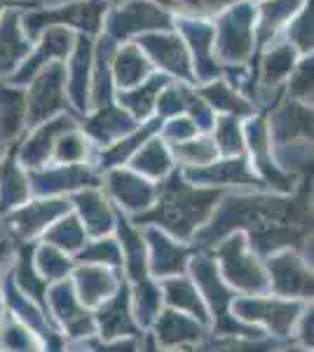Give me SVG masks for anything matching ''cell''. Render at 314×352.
<instances>
[{
    "label": "cell",
    "instance_id": "6da1fadb",
    "mask_svg": "<svg viewBox=\"0 0 314 352\" xmlns=\"http://www.w3.org/2000/svg\"><path fill=\"white\" fill-rule=\"evenodd\" d=\"M223 190L202 188L188 184L181 169H171L167 179L157 184V197L148 212L134 217L136 226H153L181 242H192V237L207 226Z\"/></svg>",
    "mask_w": 314,
    "mask_h": 352
},
{
    "label": "cell",
    "instance_id": "7a4b0ae2",
    "mask_svg": "<svg viewBox=\"0 0 314 352\" xmlns=\"http://www.w3.org/2000/svg\"><path fill=\"white\" fill-rule=\"evenodd\" d=\"M214 261L218 265L221 277L237 296H262L270 294L267 289L265 263L254 249L249 247L242 232L223 237L214 247Z\"/></svg>",
    "mask_w": 314,
    "mask_h": 352
},
{
    "label": "cell",
    "instance_id": "3957f363",
    "mask_svg": "<svg viewBox=\"0 0 314 352\" xmlns=\"http://www.w3.org/2000/svg\"><path fill=\"white\" fill-rule=\"evenodd\" d=\"M310 300H291L279 298L272 294L262 296H235L230 305V315L239 320L242 324L254 327L267 336L289 338L298 324L302 310L307 308Z\"/></svg>",
    "mask_w": 314,
    "mask_h": 352
},
{
    "label": "cell",
    "instance_id": "277c9868",
    "mask_svg": "<svg viewBox=\"0 0 314 352\" xmlns=\"http://www.w3.org/2000/svg\"><path fill=\"white\" fill-rule=\"evenodd\" d=\"M108 3L106 0H82V3H68L61 8L47 10V12H31L21 16V24H24V33H28V41L31 38H40V33L47 28H66L76 26L78 31H82L85 36L94 38L96 33H101L106 19Z\"/></svg>",
    "mask_w": 314,
    "mask_h": 352
},
{
    "label": "cell",
    "instance_id": "5b68a950",
    "mask_svg": "<svg viewBox=\"0 0 314 352\" xmlns=\"http://www.w3.org/2000/svg\"><path fill=\"white\" fill-rule=\"evenodd\" d=\"M272 296L291 300L312 298V268L298 249H282L262 258Z\"/></svg>",
    "mask_w": 314,
    "mask_h": 352
},
{
    "label": "cell",
    "instance_id": "8992f818",
    "mask_svg": "<svg viewBox=\"0 0 314 352\" xmlns=\"http://www.w3.org/2000/svg\"><path fill=\"white\" fill-rule=\"evenodd\" d=\"M66 109V66L61 61L45 66L43 71L28 82L26 92V127L33 129L38 124L61 116Z\"/></svg>",
    "mask_w": 314,
    "mask_h": 352
},
{
    "label": "cell",
    "instance_id": "52a82bcc",
    "mask_svg": "<svg viewBox=\"0 0 314 352\" xmlns=\"http://www.w3.org/2000/svg\"><path fill=\"white\" fill-rule=\"evenodd\" d=\"M256 26V10L251 3H235L227 8L225 14L218 16L214 33V47H218V56L225 61H247L251 50L256 45L254 36Z\"/></svg>",
    "mask_w": 314,
    "mask_h": 352
},
{
    "label": "cell",
    "instance_id": "ba28073f",
    "mask_svg": "<svg viewBox=\"0 0 314 352\" xmlns=\"http://www.w3.org/2000/svg\"><path fill=\"white\" fill-rule=\"evenodd\" d=\"M28 188L38 197H64L82 188H96L101 181L94 164H45L28 169Z\"/></svg>",
    "mask_w": 314,
    "mask_h": 352
},
{
    "label": "cell",
    "instance_id": "9c48e42d",
    "mask_svg": "<svg viewBox=\"0 0 314 352\" xmlns=\"http://www.w3.org/2000/svg\"><path fill=\"white\" fill-rule=\"evenodd\" d=\"M104 24L106 36L113 43L127 41L131 36H146V33L171 31L174 28V21L167 14V10L157 8L150 0H129L113 14H108Z\"/></svg>",
    "mask_w": 314,
    "mask_h": 352
},
{
    "label": "cell",
    "instance_id": "30bf717a",
    "mask_svg": "<svg viewBox=\"0 0 314 352\" xmlns=\"http://www.w3.org/2000/svg\"><path fill=\"white\" fill-rule=\"evenodd\" d=\"M45 310L52 315L59 331H64L71 340H87L96 333L92 310H87L78 300L71 277L47 287V292H45Z\"/></svg>",
    "mask_w": 314,
    "mask_h": 352
},
{
    "label": "cell",
    "instance_id": "8fae6325",
    "mask_svg": "<svg viewBox=\"0 0 314 352\" xmlns=\"http://www.w3.org/2000/svg\"><path fill=\"white\" fill-rule=\"evenodd\" d=\"M68 212H71V202L66 197H36L5 214L3 221L8 237L12 235L16 240L28 242L33 237H43V232Z\"/></svg>",
    "mask_w": 314,
    "mask_h": 352
},
{
    "label": "cell",
    "instance_id": "7c38bea8",
    "mask_svg": "<svg viewBox=\"0 0 314 352\" xmlns=\"http://www.w3.org/2000/svg\"><path fill=\"white\" fill-rule=\"evenodd\" d=\"M144 240L148 254V275L153 280L162 282L167 277L186 275L190 258L195 256L190 244L176 240V237L167 235L159 228H153V226H144Z\"/></svg>",
    "mask_w": 314,
    "mask_h": 352
},
{
    "label": "cell",
    "instance_id": "4fadbf2b",
    "mask_svg": "<svg viewBox=\"0 0 314 352\" xmlns=\"http://www.w3.org/2000/svg\"><path fill=\"white\" fill-rule=\"evenodd\" d=\"M209 327L176 310H162L153 324L157 348L162 352H190L207 340Z\"/></svg>",
    "mask_w": 314,
    "mask_h": 352
},
{
    "label": "cell",
    "instance_id": "5bb4252c",
    "mask_svg": "<svg viewBox=\"0 0 314 352\" xmlns=\"http://www.w3.org/2000/svg\"><path fill=\"white\" fill-rule=\"evenodd\" d=\"M106 188L117 207L124 214H129L131 219L148 212L155 204L157 197V184H153V181L144 179V176L131 172V169H122V167L108 169Z\"/></svg>",
    "mask_w": 314,
    "mask_h": 352
},
{
    "label": "cell",
    "instance_id": "9a60e30c",
    "mask_svg": "<svg viewBox=\"0 0 314 352\" xmlns=\"http://www.w3.org/2000/svg\"><path fill=\"white\" fill-rule=\"evenodd\" d=\"M183 179L202 188H223V186H242V188H265L262 181L254 174L249 160L244 155L216 160L199 169H181Z\"/></svg>",
    "mask_w": 314,
    "mask_h": 352
},
{
    "label": "cell",
    "instance_id": "2e32d148",
    "mask_svg": "<svg viewBox=\"0 0 314 352\" xmlns=\"http://www.w3.org/2000/svg\"><path fill=\"white\" fill-rule=\"evenodd\" d=\"M94 327L101 340H115V338H139L141 329L131 312V296H129V282L122 280L117 292L113 294L106 303H101L94 312Z\"/></svg>",
    "mask_w": 314,
    "mask_h": 352
},
{
    "label": "cell",
    "instance_id": "e0dca14e",
    "mask_svg": "<svg viewBox=\"0 0 314 352\" xmlns=\"http://www.w3.org/2000/svg\"><path fill=\"white\" fill-rule=\"evenodd\" d=\"M139 47L146 50L148 59H153L159 68L176 76L186 82H195L192 76V64H190V52H188V45L181 41L176 33L171 31H157V33H146L139 38Z\"/></svg>",
    "mask_w": 314,
    "mask_h": 352
},
{
    "label": "cell",
    "instance_id": "ac0fdd59",
    "mask_svg": "<svg viewBox=\"0 0 314 352\" xmlns=\"http://www.w3.org/2000/svg\"><path fill=\"white\" fill-rule=\"evenodd\" d=\"M73 43H76V38L66 28H47V31H43L38 47L31 50L26 59L21 61V66L16 68V73L10 76V85H14V87L16 85H28L45 66L54 64V61H64L71 54Z\"/></svg>",
    "mask_w": 314,
    "mask_h": 352
},
{
    "label": "cell",
    "instance_id": "d6986e66",
    "mask_svg": "<svg viewBox=\"0 0 314 352\" xmlns=\"http://www.w3.org/2000/svg\"><path fill=\"white\" fill-rule=\"evenodd\" d=\"M71 129H76V122L66 113L38 124V127H33V132L28 134L24 144L16 146V160H19V164L26 172L28 169L45 167V164H49V160H52V151L54 144L59 141V136L71 132Z\"/></svg>",
    "mask_w": 314,
    "mask_h": 352
},
{
    "label": "cell",
    "instance_id": "ffe728a7",
    "mask_svg": "<svg viewBox=\"0 0 314 352\" xmlns=\"http://www.w3.org/2000/svg\"><path fill=\"white\" fill-rule=\"evenodd\" d=\"M71 209L80 219L87 237H106L115 232L117 212L99 188H82L73 192Z\"/></svg>",
    "mask_w": 314,
    "mask_h": 352
},
{
    "label": "cell",
    "instance_id": "44dd1931",
    "mask_svg": "<svg viewBox=\"0 0 314 352\" xmlns=\"http://www.w3.org/2000/svg\"><path fill=\"white\" fill-rule=\"evenodd\" d=\"M71 285L80 303L87 310H96L117 292L122 280L117 277V270L104 268V265L76 263L71 272Z\"/></svg>",
    "mask_w": 314,
    "mask_h": 352
},
{
    "label": "cell",
    "instance_id": "7402d4cb",
    "mask_svg": "<svg viewBox=\"0 0 314 352\" xmlns=\"http://www.w3.org/2000/svg\"><path fill=\"white\" fill-rule=\"evenodd\" d=\"M176 28H181L186 36L188 45H190L192 54H195V82H214L221 76V66L216 64L214 54V26L207 24L204 19H190V16H181L174 24Z\"/></svg>",
    "mask_w": 314,
    "mask_h": 352
},
{
    "label": "cell",
    "instance_id": "603a6c76",
    "mask_svg": "<svg viewBox=\"0 0 314 352\" xmlns=\"http://www.w3.org/2000/svg\"><path fill=\"white\" fill-rule=\"evenodd\" d=\"M139 127V122L129 116L124 109H120L115 104H108L96 109L92 116L87 118L82 127V134L87 136L89 141H94L96 146H113L115 141L124 139L127 134H131Z\"/></svg>",
    "mask_w": 314,
    "mask_h": 352
},
{
    "label": "cell",
    "instance_id": "cb8c5ba5",
    "mask_svg": "<svg viewBox=\"0 0 314 352\" xmlns=\"http://www.w3.org/2000/svg\"><path fill=\"white\" fill-rule=\"evenodd\" d=\"M71 66L66 68V82L71 104L76 106L78 116L89 111V76H92V38L80 33L76 38V50L71 52Z\"/></svg>",
    "mask_w": 314,
    "mask_h": 352
},
{
    "label": "cell",
    "instance_id": "d4e9b609",
    "mask_svg": "<svg viewBox=\"0 0 314 352\" xmlns=\"http://www.w3.org/2000/svg\"><path fill=\"white\" fill-rule=\"evenodd\" d=\"M159 292H162V303L169 310L183 312V315L192 317V320L202 322L204 327H211L209 310L204 305L202 296H199L195 282L190 280V275H176L167 277V280L159 282Z\"/></svg>",
    "mask_w": 314,
    "mask_h": 352
},
{
    "label": "cell",
    "instance_id": "484cf974",
    "mask_svg": "<svg viewBox=\"0 0 314 352\" xmlns=\"http://www.w3.org/2000/svg\"><path fill=\"white\" fill-rule=\"evenodd\" d=\"M267 132H270V141L279 146L295 139H312V109L300 101L287 99L275 109L272 127H267Z\"/></svg>",
    "mask_w": 314,
    "mask_h": 352
},
{
    "label": "cell",
    "instance_id": "4316f807",
    "mask_svg": "<svg viewBox=\"0 0 314 352\" xmlns=\"http://www.w3.org/2000/svg\"><path fill=\"white\" fill-rule=\"evenodd\" d=\"M31 52V41L21 31V14L10 10L0 16V76H12Z\"/></svg>",
    "mask_w": 314,
    "mask_h": 352
},
{
    "label": "cell",
    "instance_id": "83f0119b",
    "mask_svg": "<svg viewBox=\"0 0 314 352\" xmlns=\"http://www.w3.org/2000/svg\"><path fill=\"white\" fill-rule=\"evenodd\" d=\"M31 197L26 169L16 160V146L0 157V217L21 207Z\"/></svg>",
    "mask_w": 314,
    "mask_h": 352
},
{
    "label": "cell",
    "instance_id": "f1b7e54d",
    "mask_svg": "<svg viewBox=\"0 0 314 352\" xmlns=\"http://www.w3.org/2000/svg\"><path fill=\"white\" fill-rule=\"evenodd\" d=\"M111 76H113V87L117 92H124V89H134L141 82H146L153 76V64L141 52L139 45H124V47H120L113 54Z\"/></svg>",
    "mask_w": 314,
    "mask_h": 352
},
{
    "label": "cell",
    "instance_id": "f546056e",
    "mask_svg": "<svg viewBox=\"0 0 314 352\" xmlns=\"http://www.w3.org/2000/svg\"><path fill=\"white\" fill-rule=\"evenodd\" d=\"M129 169L139 176H144V179L153 181V184L167 179L171 174V169H174V157H171L169 144L159 139V136L148 139L146 144L131 155Z\"/></svg>",
    "mask_w": 314,
    "mask_h": 352
},
{
    "label": "cell",
    "instance_id": "4dcf8cb0",
    "mask_svg": "<svg viewBox=\"0 0 314 352\" xmlns=\"http://www.w3.org/2000/svg\"><path fill=\"white\" fill-rule=\"evenodd\" d=\"M162 124H164L162 118H153V120H150V122H146L144 127L139 124V127H136L131 134L124 136V139H120V141H115L113 146H108L106 151H101L96 164H99L101 169H115V167H122L124 162H129V160H131V155H134V153L139 151L148 139L157 136V132L162 129Z\"/></svg>",
    "mask_w": 314,
    "mask_h": 352
},
{
    "label": "cell",
    "instance_id": "1f68e13d",
    "mask_svg": "<svg viewBox=\"0 0 314 352\" xmlns=\"http://www.w3.org/2000/svg\"><path fill=\"white\" fill-rule=\"evenodd\" d=\"M167 85H169L167 76H157V73H153L146 82L139 85V87L117 92V101L122 104V109L127 111L136 122H141L153 113L159 92H162Z\"/></svg>",
    "mask_w": 314,
    "mask_h": 352
},
{
    "label": "cell",
    "instance_id": "d6a6232c",
    "mask_svg": "<svg viewBox=\"0 0 314 352\" xmlns=\"http://www.w3.org/2000/svg\"><path fill=\"white\" fill-rule=\"evenodd\" d=\"M26 127V92L0 82V141H12Z\"/></svg>",
    "mask_w": 314,
    "mask_h": 352
},
{
    "label": "cell",
    "instance_id": "836d02e7",
    "mask_svg": "<svg viewBox=\"0 0 314 352\" xmlns=\"http://www.w3.org/2000/svg\"><path fill=\"white\" fill-rule=\"evenodd\" d=\"M129 296H131V312L139 329H150L155 324L157 315L162 312V292H159V282L153 277H146L141 282L129 285Z\"/></svg>",
    "mask_w": 314,
    "mask_h": 352
},
{
    "label": "cell",
    "instance_id": "e575fe53",
    "mask_svg": "<svg viewBox=\"0 0 314 352\" xmlns=\"http://www.w3.org/2000/svg\"><path fill=\"white\" fill-rule=\"evenodd\" d=\"M199 96H202L204 104H207L211 111H218L223 116H235V118L254 116V104L244 99L232 85H227L223 80L207 82L199 89Z\"/></svg>",
    "mask_w": 314,
    "mask_h": 352
},
{
    "label": "cell",
    "instance_id": "d590c367",
    "mask_svg": "<svg viewBox=\"0 0 314 352\" xmlns=\"http://www.w3.org/2000/svg\"><path fill=\"white\" fill-rule=\"evenodd\" d=\"M87 232H85L80 219L73 214V209L68 214H64L61 219H56L47 230L43 232V242L52 244L59 252L68 254V256H76L80 249L87 244Z\"/></svg>",
    "mask_w": 314,
    "mask_h": 352
},
{
    "label": "cell",
    "instance_id": "8d00e7d4",
    "mask_svg": "<svg viewBox=\"0 0 314 352\" xmlns=\"http://www.w3.org/2000/svg\"><path fill=\"white\" fill-rule=\"evenodd\" d=\"M295 59H298V50L291 43H279L272 50H267L265 56H262L260 64V85L265 89L277 87L279 82H284L291 76L295 66Z\"/></svg>",
    "mask_w": 314,
    "mask_h": 352
},
{
    "label": "cell",
    "instance_id": "74e56055",
    "mask_svg": "<svg viewBox=\"0 0 314 352\" xmlns=\"http://www.w3.org/2000/svg\"><path fill=\"white\" fill-rule=\"evenodd\" d=\"M33 268H36V272L47 285H54V282L71 277L73 268H76V261H73V256L52 247V244L43 242L38 247H33Z\"/></svg>",
    "mask_w": 314,
    "mask_h": 352
},
{
    "label": "cell",
    "instance_id": "f35d334b",
    "mask_svg": "<svg viewBox=\"0 0 314 352\" xmlns=\"http://www.w3.org/2000/svg\"><path fill=\"white\" fill-rule=\"evenodd\" d=\"M169 151L174 162L181 164V169H199L218 160V148L207 134H197L195 139L183 141V144H171Z\"/></svg>",
    "mask_w": 314,
    "mask_h": 352
},
{
    "label": "cell",
    "instance_id": "ab89813d",
    "mask_svg": "<svg viewBox=\"0 0 314 352\" xmlns=\"http://www.w3.org/2000/svg\"><path fill=\"white\" fill-rule=\"evenodd\" d=\"M76 263H87V265H104V268L120 270L122 268V252L115 235L106 237H89L87 244L73 256Z\"/></svg>",
    "mask_w": 314,
    "mask_h": 352
},
{
    "label": "cell",
    "instance_id": "60d3db41",
    "mask_svg": "<svg viewBox=\"0 0 314 352\" xmlns=\"http://www.w3.org/2000/svg\"><path fill=\"white\" fill-rule=\"evenodd\" d=\"M0 352H45L43 343L16 317H0Z\"/></svg>",
    "mask_w": 314,
    "mask_h": 352
},
{
    "label": "cell",
    "instance_id": "b9f144b4",
    "mask_svg": "<svg viewBox=\"0 0 314 352\" xmlns=\"http://www.w3.org/2000/svg\"><path fill=\"white\" fill-rule=\"evenodd\" d=\"M302 5H305V0H267V3H262L260 26H258V31H254V33H258V43L262 45L270 41L277 28L291 21V16L298 12Z\"/></svg>",
    "mask_w": 314,
    "mask_h": 352
},
{
    "label": "cell",
    "instance_id": "7bdbcfd3",
    "mask_svg": "<svg viewBox=\"0 0 314 352\" xmlns=\"http://www.w3.org/2000/svg\"><path fill=\"white\" fill-rule=\"evenodd\" d=\"M214 144L218 148V155L223 157H237L244 155L247 146H244V127H239V118L235 116H221L214 122Z\"/></svg>",
    "mask_w": 314,
    "mask_h": 352
},
{
    "label": "cell",
    "instance_id": "ee69618b",
    "mask_svg": "<svg viewBox=\"0 0 314 352\" xmlns=\"http://www.w3.org/2000/svg\"><path fill=\"white\" fill-rule=\"evenodd\" d=\"M89 144L92 141L87 139L80 129H71V132L61 134L59 141L54 144L52 151V160L54 164H92L89 162Z\"/></svg>",
    "mask_w": 314,
    "mask_h": 352
},
{
    "label": "cell",
    "instance_id": "f6af8a7d",
    "mask_svg": "<svg viewBox=\"0 0 314 352\" xmlns=\"http://www.w3.org/2000/svg\"><path fill=\"white\" fill-rule=\"evenodd\" d=\"M162 10H176L179 14L190 16V19H204V16L218 14L221 10L232 8L239 0H157Z\"/></svg>",
    "mask_w": 314,
    "mask_h": 352
},
{
    "label": "cell",
    "instance_id": "bcb514c9",
    "mask_svg": "<svg viewBox=\"0 0 314 352\" xmlns=\"http://www.w3.org/2000/svg\"><path fill=\"white\" fill-rule=\"evenodd\" d=\"M289 99L310 104L312 101V54H305L289 76Z\"/></svg>",
    "mask_w": 314,
    "mask_h": 352
},
{
    "label": "cell",
    "instance_id": "7dc6e473",
    "mask_svg": "<svg viewBox=\"0 0 314 352\" xmlns=\"http://www.w3.org/2000/svg\"><path fill=\"white\" fill-rule=\"evenodd\" d=\"M289 43L293 45L298 52L310 54L312 52V3L305 0L300 12L289 26Z\"/></svg>",
    "mask_w": 314,
    "mask_h": 352
},
{
    "label": "cell",
    "instance_id": "c3c4849f",
    "mask_svg": "<svg viewBox=\"0 0 314 352\" xmlns=\"http://www.w3.org/2000/svg\"><path fill=\"white\" fill-rule=\"evenodd\" d=\"M199 134L197 124L190 120L188 116H176V118H169L167 124L159 129V139L167 141V144H183V141H190L195 139Z\"/></svg>",
    "mask_w": 314,
    "mask_h": 352
},
{
    "label": "cell",
    "instance_id": "681fc988",
    "mask_svg": "<svg viewBox=\"0 0 314 352\" xmlns=\"http://www.w3.org/2000/svg\"><path fill=\"white\" fill-rule=\"evenodd\" d=\"M85 348L87 352H144L139 338H115V340H85Z\"/></svg>",
    "mask_w": 314,
    "mask_h": 352
},
{
    "label": "cell",
    "instance_id": "f907efd6",
    "mask_svg": "<svg viewBox=\"0 0 314 352\" xmlns=\"http://www.w3.org/2000/svg\"><path fill=\"white\" fill-rule=\"evenodd\" d=\"M312 331H314V315H312V303H307V308L302 310L298 324L293 329V336L298 338V345L312 350Z\"/></svg>",
    "mask_w": 314,
    "mask_h": 352
},
{
    "label": "cell",
    "instance_id": "816d5d0a",
    "mask_svg": "<svg viewBox=\"0 0 314 352\" xmlns=\"http://www.w3.org/2000/svg\"><path fill=\"white\" fill-rule=\"evenodd\" d=\"M19 8H36V3H28V0H0V16L10 10H19Z\"/></svg>",
    "mask_w": 314,
    "mask_h": 352
},
{
    "label": "cell",
    "instance_id": "f5cc1de1",
    "mask_svg": "<svg viewBox=\"0 0 314 352\" xmlns=\"http://www.w3.org/2000/svg\"><path fill=\"white\" fill-rule=\"evenodd\" d=\"M12 256V242H10V237H0V268H3V263ZM3 296V294H0Z\"/></svg>",
    "mask_w": 314,
    "mask_h": 352
},
{
    "label": "cell",
    "instance_id": "db71d44e",
    "mask_svg": "<svg viewBox=\"0 0 314 352\" xmlns=\"http://www.w3.org/2000/svg\"><path fill=\"white\" fill-rule=\"evenodd\" d=\"M275 352H312V350H307V348H302V345H287V348H279V350H275Z\"/></svg>",
    "mask_w": 314,
    "mask_h": 352
},
{
    "label": "cell",
    "instance_id": "11a10c76",
    "mask_svg": "<svg viewBox=\"0 0 314 352\" xmlns=\"http://www.w3.org/2000/svg\"><path fill=\"white\" fill-rule=\"evenodd\" d=\"M106 3H113V5H120V3H124V0H106Z\"/></svg>",
    "mask_w": 314,
    "mask_h": 352
},
{
    "label": "cell",
    "instance_id": "9f6ffc18",
    "mask_svg": "<svg viewBox=\"0 0 314 352\" xmlns=\"http://www.w3.org/2000/svg\"><path fill=\"white\" fill-rule=\"evenodd\" d=\"M71 352H87V348H82V350H71Z\"/></svg>",
    "mask_w": 314,
    "mask_h": 352
}]
</instances>
